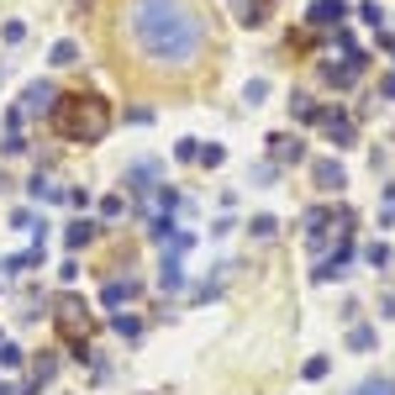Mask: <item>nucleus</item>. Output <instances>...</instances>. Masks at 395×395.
<instances>
[{
    "label": "nucleus",
    "instance_id": "1",
    "mask_svg": "<svg viewBox=\"0 0 395 395\" xmlns=\"http://www.w3.org/2000/svg\"><path fill=\"white\" fill-rule=\"evenodd\" d=\"M127 32L163 69H190L206 53V21L190 0H127Z\"/></svg>",
    "mask_w": 395,
    "mask_h": 395
},
{
    "label": "nucleus",
    "instance_id": "2",
    "mask_svg": "<svg viewBox=\"0 0 395 395\" xmlns=\"http://www.w3.org/2000/svg\"><path fill=\"white\" fill-rule=\"evenodd\" d=\"M48 127L58 132L63 143H79V148H95L106 143V132H111V101L95 90H69L53 101L48 111Z\"/></svg>",
    "mask_w": 395,
    "mask_h": 395
},
{
    "label": "nucleus",
    "instance_id": "3",
    "mask_svg": "<svg viewBox=\"0 0 395 395\" xmlns=\"http://www.w3.org/2000/svg\"><path fill=\"white\" fill-rule=\"evenodd\" d=\"M53 332H58V343L74 353L79 364H90V337H95V322H90V311L79 295H53Z\"/></svg>",
    "mask_w": 395,
    "mask_h": 395
},
{
    "label": "nucleus",
    "instance_id": "4",
    "mask_svg": "<svg viewBox=\"0 0 395 395\" xmlns=\"http://www.w3.org/2000/svg\"><path fill=\"white\" fill-rule=\"evenodd\" d=\"M158 185H163V163H158V158H138V163H127V200L153 195Z\"/></svg>",
    "mask_w": 395,
    "mask_h": 395
},
{
    "label": "nucleus",
    "instance_id": "5",
    "mask_svg": "<svg viewBox=\"0 0 395 395\" xmlns=\"http://www.w3.org/2000/svg\"><path fill=\"white\" fill-rule=\"evenodd\" d=\"M348 0H311V11H306V26L311 32H337V26L348 21Z\"/></svg>",
    "mask_w": 395,
    "mask_h": 395
},
{
    "label": "nucleus",
    "instance_id": "6",
    "mask_svg": "<svg viewBox=\"0 0 395 395\" xmlns=\"http://www.w3.org/2000/svg\"><path fill=\"white\" fill-rule=\"evenodd\" d=\"M58 379V353H32V364H26V379H21V395H43V385Z\"/></svg>",
    "mask_w": 395,
    "mask_h": 395
},
{
    "label": "nucleus",
    "instance_id": "7",
    "mask_svg": "<svg viewBox=\"0 0 395 395\" xmlns=\"http://www.w3.org/2000/svg\"><path fill=\"white\" fill-rule=\"evenodd\" d=\"M317 127L327 132V143H332V148H353V138H359V132H353V116L337 111V106H322Z\"/></svg>",
    "mask_w": 395,
    "mask_h": 395
},
{
    "label": "nucleus",
    "instance_id": "8",
    "mask_svg": "<svg viewBox=\"0 0 395 395\" xmlns=\"http://www.w3.org/2000/svg\"><path fill=\"white\" fill-rule=\"evenodd\" d=\"M53 101H58L53 79H32V85L21 90V106H16V111H21V116H48V111H53Z\"/></svg>",
    "mask_w": 395,
    "mask_h": 395
},
{
    "label": "nucleus",
    "instance_id": "9",
    "mask_svg": "<svg viewBox=\"0 0 395 395\" xmlns=\"http://www.w3.org/2000/svg\"><path fill=\"white\" fill-rule=\"evenodd\" d=\"M269 158L279 163V169H290V163H306V143L295 138V132H269Z\"/></svg>",
    "mask_w": 395,
    "mask_h": 395
},
{
    "label": "nucleus",
    "instance_id": "10",
    "mask_svg": "<svg viewBox=\"0 0 395 395\" xmlns=\"http://www.w3.org/2000/svg\"><path fill=\"white\" fill-rule=\"evenodd\" d=\"M311 180H317L322 195H343V185H348V169L337 158H317L311 163Z\"/></svg>",
    "mask_w": 395,
    "mask_h": 395
},
{
    "label": "nucleus",
    "instance_id": "11",
    "mask_svg": "<svg viewBox=\"0 0 395 395\" xmlns=\"http://www.w3.org/2000/svg\"><path fill=\"white\" fill-rule=\"evenodd\" d=\"M332 232H337V227H332V211H327V206H311V211H306V248L322 253Z\"/></svg>",
    "mask_w": 395,
    "mask_h": 395
},
{
    "label": "nucleus",
    "instance_id": "12",
    "mask_svg": "<svg viewBox=\"0 0 395 395\" xmlns=\"http://www.w3.org/2000/svg\"><path fill=\"white\" fill-rule=\"evenodd\" d=\"M138 295H143V290H138V279H121V275L101 284V306H106V311H121V306H132Z\"/></svg>",
    "mask_w": 395,
    "mask_h": 395
},
{
    "label": "nucleus",
    "instance_id": "13",
    "mask_svg": "<svg viewBox=\"0 0 395 395\" xmlns=\"http://www.w3.org/2000/svg\"><path fill=\"white\" fill-rule=\"evenodd\" d=\"M185 279H190V275H185V258H180V253H163V264H158V290H163V295H180Z\"/></svg>",
    "mask_w": 395,
    "mask_h": 395
},
{
    "label": "nucleus",
    "instance_id": "14",
    "mask_svg": "<svg viewBox=\"0 0 395 395\" xmlns=\"http://www.w3.org/2000/svg\"><path fill=\"white\" fill-rule=\"evenodd\" d=\"M101 237V222H90V216H74L69 227H63V248L79 253V248H90V242Z\"/></svg>",
    "mask_w": 395,
    "mask_h": 395
},
{
    "label": "nucleus",
    "instance_id": "15",
    "mask_svg": "<svg viewBox=\"0 0 395 395\" xmlns=\"http://www.w3.org/2000/svg\"><path fill=\"white\" fill-rule=\"evenodd\" d=\"M26 190H32V200H37V206H58V200L69 195V190H63L58 180H53V174H43V169H37L32 180H26Z\"/></svg>",
    "mask_w": 395,
    "mask_h": 395
},
{
    "label": "nucleus",
    "instance_id": "16",
    "mask_svg": "<svg viewBox=\"0 0 395 395\" xmlns=\"http://www.w3.org/2000/svg\"><path fill=\"white\" fill-rule=\"evenodd\" d=\"M227 6H232L237 26H264L269 21V0H227Z\"/></svg>",
    "mask_w": 395,
    "mask_h": 395
},
{
    "label": "nucleus",
    "instance_id": "17",
    "mask_svg": "<svg viewBox=\"0 0 395 395\" xmlns=\"http://www.w3.org/2000/svg\"><path fill=\"white\" fill-rule=\"evenodd\" d=\"M284 106H290V121H301V127H317V116H322V106L311 101L306 90H295V95H290Z\"/></svg>",
    "mask_w": 395,
    "mask_h": 395
},
{
    "label": "nucleus",
    "instance_id": "18",
    "mask_svg": "<svg viewBox=\"0 0 395 395\" xmlns=\"http://www.w3.org/2000/svg\"><path fill=\"white\" fill-rule=\"evenodd\" d=\"M279 174H284V169H279L275 158H258V163H248V185H253V190H275V180H279Z\"/></svg>",
    "mask_w": 395,
    "mask_h": 395
},
{
    "label": "nucleus",
    "instance_id": "19",
    "mask_svg": "<svg viewBox=\"0 0 395 395\" xmlns=\"http://www.w3.org/2000/svg\"><path fill=\"white\" fill-rule=\"evenodd\" d=\"M111 332L127 337V343H138V337H143V317H138V311H111Z\"/></svg>",
    "mask_w": 395,
    "mask_h": 395
},
{
    "label": "nucleus",
    "instance_id": "20",
    "mask_svg": "<svg viewBox=\"0 0 395 395\" xmlns=\"http://www.w3.org/2000/svg\"><path fill=\"white\" fill-rule=\"evenodd\" d=\"M374 348H379V332L364 327V322H353L348 327V353H374Z\"/></svg>",
    "mask_w": 395,
    "mask_h": 395
},
{
    "label": "nucleus",
    "instance_id": "21",
    "mask_svg": "<svg viewBox=\"0 0 395 395\" xmlns=\"http://www.w3.org/2000/svg\"><path fill=\"white\" fill-rule=\"evenodd\" d=\"M48 63H53V69H74V63H79V43H74V37H63V43H53Z\"/></svg>",
    "mask_w": 395,
    "mask_h": 395
},
{
    "label": "nucleus",
    "instance_id": "22",
    "mask_svg": "<svg viewBox=\"0 0 395 395\" xmlns=\"http://www.w3.org/2000/svg\"><path fill=\"white\" fill-rule=\"evenodd\" d=\"M248 237H253V242H269V237H279V222H275L269 211H258L253 222H248Z\"/></svg>",
    "mask_w": 395,
    "mask_h": 395
},
{
    "label": "nucleus",
    "instance_id": "23",
    "mask_svg": "<svg viewBox=\"0 0 395 395\" xmlns=\"http://www.w3.org/2000/svg\"><path fill=\"white\" fill-rule=\"evenodd\" d=\"M327 374H332V359H327V353H317V359L301 364V379H311V385H317V379H327Z\"/></svg>",
    "mask_w": 395,
    "mask_h": 395
},
{
    "label": "nucleus",
    "instance_id": "24",
    "mask_svg": "<svg viewBox=\"0 0 395 395\" xmlns=\"http://www.w3.org/2000/svg\"><path fill=\"white\" fill-rule=\"evenodd\" d=\"M195 163H200V169H222V163H227V148H222V143H200V158H195Z\"/></svg>",
    "mask_w": 395,
    "mask_h": 395
},
{
    "label": "nucleus",
    "instance_id": "25",
    "mask_svg": "<svg viewBox=\"0 0 395 395\" xmlns=\"http://www.w3.org/2000/svg\"><path fill=\"white\" fill-rule=\"evenodd\" d=\"M364 264L369 269H390V248L385 242H364Z\"/></svg>",
    "mask_w": 395,
    "mask_h": 395
},
{
    "label": "nucleus",
    "instance_id": "26",
    "mask_svg": "<svg viewBox=\"0 0 395 395\" xmlns=\"http://www.w3.org/2000/svg\"><path fill=\"white\" fill-rule=\"evenodd\" d=\"M264 95H269V79L264 74H253L248 85H242V101H248V106H264Z\"/></svg>",
    "mask_w": 395,
    "mask_h": 395
},
{
    "label": "nucleus",
    "instance_id": "27",
    "mask_svg": "<svg viewBox=\"0 0 395 395\" xmlns=\"http://www.w3.org/2000/svg\"><path fill=\"white\" fill-rule=\"evenodd\" d=\"M26 364V353L16 348V343H6V337H0V369H21Z\"/></svg>",
    "mask_w": 395,
    "mask_h": 395
},
{
    "label": "nucleus",
    "instance_id": "28",
    "mask_svg": "<svg viewBox=\"0 0 395 395\" xmlns=\"http://www.w3.org/2000/svg\"><path fill=\"white\" fill-rule=\"evenodd\" d=\"M26 153V138L21 132H6V138H0V158H21Z\"/></svg>",
    "mask_w": 395,
    "mask_h": 395
},
{
    "label": "nucleus",
    "instance_id": "29",
    "mask_svg": "<svg viewBox=\"0 0 395 395\" xmlns=\"http://www.w3.org/2000/svg\"><path fill=\"white\" fill-rule=\"evenodd\" d=\"M174 158H180V163H195V158H200V138H180V143H174Z\"/></svg>",
    "mask_w": 395,
    "mask_h": 395
},
{
    "label": "nucleus",
    "instance_id": "30",
    "mask_svg": "<svg viewBox=\"0 0 395 395\" xmlns=\"http://www.w3.org/2000/svg\"><path fill=\"white\" fill-rule=\"evenodd\" d=\"M359 21H364V26H374V32H379V21H385V11H379V0H364V6H359Z\"/></svg>",
    "mask_w": 395,
    "mask_h": 395
},
{
    "label": "nucleus",
    "instance_id": "31",
    "mask_svg": "<svg viewBox=\"0 0 395 395\" xmlns=\"http://www.w3.org/2000/svg\"><path fill=\"white\" fill-rule=\"evenodd\" d=\"M121 211H127V195H106V200H101V216H106V222H116Z\"/></svg>",
    "mask_w": 395,
    "mask_h": 395
},
{
    "label": "nucleus",
    "instance_id": "32",
    "mask_svg": "<svg viewBox=\"0 0 395 395\" xmlns=\"http://www.w3.org/2000/svg\"><path fill=\"white\" fill-rule=\"evenodd\" d=\"M11 232H37V216L32 211H11Z\"/></svg>",
    "mask_w": 395,
    "mask_h": 395
},
{
    "label": "nucleus",
    "instance_id": "33",
    "mask_svg": "<svg viewBox=\"0 0 395 395\" xmlns=\"http://www.w3.org/2000/svg\"><path fill=\"white\" fill-rule=\"evenodd\" d=\"M63 206H74V211H85V206H90V190H69V195H63Z\"/></svg>",
    "mask_w": 395,
    "mask_h": 395
},
{
    "label": "nucleus",
    "instance_id": "34",
    "mask_svg": "<svg viewBox=\"0 0 395 395\" xmlns=\"http://www.w3.org/2000/svg\"><path fill=\"white\" fill-rule=\"evenodd\" d=\"M0 37H6V43H21L26 26H21V21H6V26H0Z\"/></svg>",
    "mask_w": 395,
    "mask_h": 395
},
{
    "label": "nucleus",
    "instance_id": "35",
    "mask_svg": "<svg viewBox=\"0 0 395 395\" xmlns=\"http://www.w3.org/2000/svg\"><path fill=\"white\" fill-rule=\"evenodd\" d=\"M127 121H132V127H148V121H153V111H148V106H132Z\"/></svg>",
    "mask_w": 395,
    "mask_h": 395
},
{
    "label": "nucleus",
    "instance_id": "36",
    "mask_svg": "<svg viewBox=\"0 0 395 395\" xmlns=\"http://www.w3.org/2000/svg\"><path fill=\"white\" fill-rule=\"evenodd\" d=\"M58 279H63V284H74V279H79V258H63V269H58Z\"/></svg>",
    "mask_w": 395,
    "mask_h": 395
},
{
    "label": "nucleus",
    "instance_id": "37",
    "mask_svg": "<svg viewBox=\"0 0 395 395\" xmlns=\"http://www.w3.org/2000/svg\"><path fill=\"white\" fill-rule=\"evenodd\" d=\"M232 227H237L232 216H216V222H211V237H227V232H232Z\"/></svg>",
    "mask_w": 395,
    "mask_h": 395
},
{
    "label": "nucleus",
    "instance_id": "38",
    "mask_svg": "<svg viewBox=\"0 0 395 395\" xmlns=\"http://www.w3.org/2000/svg\"><path fill=\"white\" fill-rule=\"evenodd\" d=\"M379 317H390V322H395V290L379 295Z\"/></svg>",
    "mask_w": 395,
    "mask_h": 395
},
{
    "label": "nucleus",
    "instance_id": "39",
    "mask_svg": "<svg viewBox=\"0 0 395 395\" xmlns=\"http://www.w3.org/2000/svg\"><path fill=\"white\" fill-rule=\"evenodd\" d=\"M379 95H385V101H395V74H385V85H379Z\"/></svg>",
    "mask_w": 395,
    "mask_h": 395
},
{
    "label": "nucleus",
    "instance_id": "40",
    "mask_svg": "<svg viewBox=\"0 0 395 395\" xmlns=\"http://www.w3.org/2000/svg\"><path fill=\"white\" fill-rule=\"evenodd\" d=\"M11 185H16V180H11V174L0 169V195H11Z\"/></svg>",
    "mask_w": 395,
    "mask_h": 395
},
{
    "label": "nucleus",
    "instance_id": "41",
    "mask_svg": "<svg viewBox=\"0 0 395 395\" xmlns=\"http://www.w3.org/2000/svg\"><path fill=\"white\" fill-rule=\"evenodd\" d=\"M390 264H395V253H390Z\"/></svg>",
    "mask_w": 395,
    "mask_h": 395
},
{
    "label": "nucleus",
    "instance_id": "42",
    "mask_svg": "<svg viewBox=\"0 0 395 395\" xmlns=\"http://www.w3.org/2000/svg\"><path fill=\"white\" fill-rule=\"evenodd\" d=\"M0 74H6V69H0Z\"/></svg>",
    "mask_w": 395,
    "mask_h": 395
}]
</instances>
